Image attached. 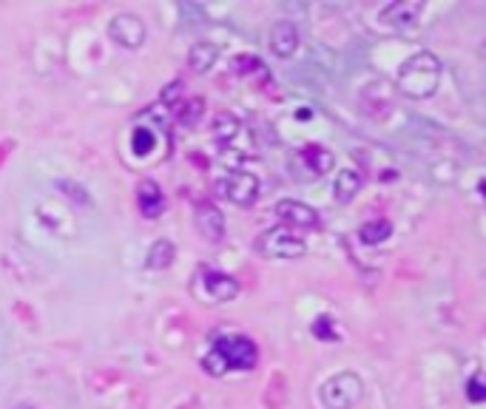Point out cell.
I'll list each match as a JSON object with an SVG mask.
<instances>
[{
  "mask_svg": "<svg viewBox=\"0 0 486 409\" xmlns=\"http://www.w3.org/2000/svg\"><path fill=\"white\" fill-rule=\"evenodd\" d=\"M390 234H393V230H390V222H370V225H364V228H361V239L367 242V244H370V242H373V244H375V242H382V239H387Z\"/></svg>",
  "mask_w": 486,
  "mask_h": 409,
  "instance_id": "16",
  "label": "cell"
},
{
  "mask_svg": "<svg viewBox=\"0 0 486 409\" xmlns=\"http://www.w3.org/2000/svg\"><path fill=\"white\" fill-rule=\"evenodd\" d=\"M361 188V180L356 171H342L339 180H336V199L339 202H350L356 197V190Z\"/></svg>",
  "mask_w": 486,
  "mask_h": 409,
  "instance_id": "15",
  "label": "cell"
},
{
  "mask_svg": "<svg viewBox=\"0 0 486 409\" xmlns=\"http://www.w3.org/2000/svg\"><path fill=\"white\" fill-rule=\"evenodd\" d=\"M108 35L123 49H140L145 43V23L137 15H117L108 26Z\"/></svg>",
  "mask_w": 486,
  "mask_h": 409,
  "instance_id": "5",
  "label": "cell"
},
{
  "mask_svg": "<svg viewBox=\"0 0 486 409\" xmlns=\"http://www.w3.org/2000/svg\"><path fill=\"white\" fill-rule=\"evenodd\" d=\"M222 194H225V199H231V202L242 204V208H248V204H253L256 197H259V180H256L253 174L236 171L222 182Z\"/></svg>",
  "mask_w": 486,
  "mask_h": 409,
  "instance_id": "6",
  "label": "cell"
},
{
  "mask_svg": "<svg viewBox=\"0 0 486 409\" xmlns=\"http://www.w3.org/2000/svg\"><path fill=\"white\" fill-rule=\"evenodd\" d=\"M256 251L270 259H299L305 256L307 244L305 239H299L290 228H270L256 239Z\"/></svg>",
  "mask_w": 486,
  "mask_h": 409,
  "instance_id": "3",
  "label": "cell"
},
{
  "mask_svg": "<svg viewBox=\"0 0 486 409\" xmlns=\"http://www.w3.org/2000/svg\"><path fill=\"white\" fill-rule=\"evenodd\" d=\"M140 208L148 220H157V216L166 211V199H162V190L154 180H145L140 185Z\"/></svg>",
  "mask_w": 486,
  "mask_h": 409,
  "instance_id": "12",
  "label": "cell"
},
{
  "mask_svg": "<svg viewBox=\"0 0 486 409\" xmlns=\"http://www.w3.org/2000/svg\"><path fill=\"white\" fill-rule=\"evenodd\" d=\"M364 387L356 373H339L321 387V404L328 409H350L361 401Z\"/></svg>",
  "mask_w": 486,
  "mask_h": 409,
  "instance_id": "4",
  "label": "cell"
},
{
  "mask_svg": "<svg viewBox=\"0 0 486 409\" xmlns=\"http://www.w3.org/2000/svg\"><path fill=\"white\" fill-rule=\"evenodd\" d=\"M171 262H174V244H171L168 239L154 242V248L148 251L145 267H148V270H166Z\"/></svg>",
  "mask_w": 486,
  "mask_h": 409,
  "instance_id": "14",
  "label": "cell"
},
{
  "mask_svg": "<svg viewBox=\"0 0 486 409\" xmlns=\"http://www.w3.org/2000/svg\"><path fill=\"white\" fill-rule=\"evenodd\" d=\"M441 80V63L436 54L421 51L410 58L407 63L401 66L398 72V89L407 94V97H429L436 94Z\"/></svg>",
  "mask_w": 486,
  "mask_h": 409,
  "instance_id": "2",
  "label": "cell"
},
{
  "mask_svg": "<svg viewBox=\"0 0 486 409\" xmlns=\"http://www.w3.org/2000/svg\"><path fill=\"white\" fill-rule=\"evenodd\" d=\"M12 409H37V406H26V404H20V406H12Z\"/></svg>",
  "mask_w": 486,
  "mask_h": 409,
  "instance_id": "18",
  "label": "cell"
},
{
  "mask_svg": "<svg viewBox=\"0 0 486 409\" xmlns=\"http://www.w3.org/2000/svg\"><path fill=\"white\" fill-rule=\"evenodd\" d=\"M299 46V29L290 23V20H282L274 26V32H270V51L276 54V58H290Z\"/></svg>",
  "mask_w": 486,
  "mask_h": 409,
  "instance_id": "10",
  "label": "cell"
},
{
  "mask_svg": "<svg viewBox=\"0 0 486 409\" xmlns=\"http://www.w3.org/2000/svg\"><path fill=\"white\" fill-rule=\"evenodd\" d=\"M276 216L296 230H313L319 225V213L310 208V204L296 202V199H282L276 204Z\"/></svg>",
  "mask_w": 486,
  "mask_h": 409,
  "instance_id": "7",
  "label": "cell"
},
{
  "mask_svg": "<svg viewBox=\"0 0 486 409\" xmlns=\"http://www.w3.org/2000/svg\"><path fill=\"white\" fill-rule=\"evenodd\" d=\"M202 364L211 375H225L228 370H253L256 344L248 336H222L213 341V350L202 359Z\"/></svg>",
  "mask_w": 486,
  "mask_h": 409,
  "instance_id": "1",
  "label": "cell"
},
{
  "mask_svg": "<svg viewBox=\"0 0 486 409\" xmlns=\"http://www.w3.org/2000/svg\"><path fill=\"white\" fill-rule=\"evenodd\" d=\"M216 58H220V51H216V46L211 43H199L191 49V54H188V63H191V68L197 74H205L208 68L216 63Z\"/></svg>",
  "mask_w": 486,
  "mask_h": 409,
  "instance_id": "13",
  "label": "cell"
},
{
  "mask_svg": "<svg viewBox=\"0 0 486 409\" xmlns=\"http://www.w3.org/2000/svg\"><path fill=\"white\" fill-rule=\"evenodd\" d=\"M199 284L213 302H231V298L239 293V284L231 276H225V273H220V270H208V267H202Z\"/></svg>",
  "mask_w": 486,
  "mask_h": 409,
  "instance_id": "8",
  "label": "cell"
},
{
  "mask_svg": "<svg viewBox=\"0 0 486 409\" xmlns=\"http://www.w3.org/2000/svg\"><path fill=\"white\" fill-rule=\"evenodd\" d=\"M197 228L208 242H220L225 236V216L216 204L202 202L197 204Z\"/></svg>",
  "mask_w": 486,
  "mask_h": 409,
  "instance_id": "9",
  "label": "cell"
},
{
  "mask_svg": "<svg viewBox=\"0 0 486 409\" xmlns=\"http://www.w3.org/2000/svg\"><path fill=\"white\" fill-rule=\"evenodd\" d=\"M467 392H469V398L475 401V404H481V401H483V390H481V375H475V378L469 381V390H467Z\"/></svg>",
  "mask_w": 486,
  "mask_h": 409,
  "instance_id": "17",
  "label": "cell"
},
{
  "mask_svg": "<svg viewBox=\"0 0 486 409\" xmlns=\"http://www.w3.org/2000/svg\"><path fill=\"white\" fill-rule=\"evenodd\" d=\"M421 18V4H390L382 12V20L393 29H413Z\"/></svg>",
  "mask_w": 486,
  "mask_h": 409,
  "instance_id": "11",
  "label": "cell"
}]
</instances>
